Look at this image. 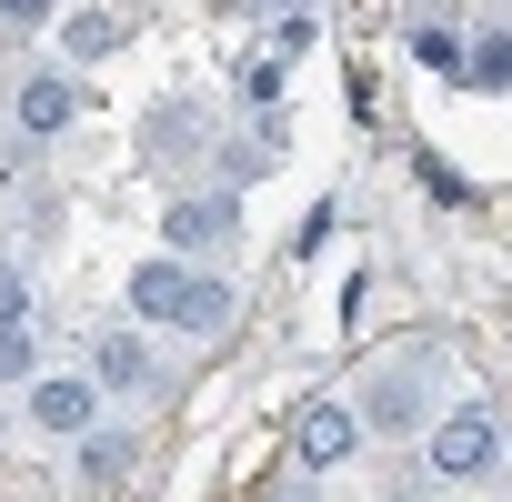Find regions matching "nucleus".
Returning <instances> with one entry per match:
<instances>
[{
    "label": "nucleus",
    "instance_id": "1",
    "mask_svg": "<svg viewBox=\"0 0 512 502\" xmlns=\"http://www.w3.org/2000/svg\"><path fill=\"white\" fill-rule=\"evenodd\" d=\"M131 312H141V322H161V332L221 342V332H231V282H211V272H191V262H181V251H161V262H141V272H131Z\"/></svg>",
    "mask_w": 512,
    "mask_h": 502
},
{
    "label": "nucleus",
    "instance_id": "2",
    "mask_svg": "<svg viewBox=\"0 0 512 502\" xmlns=\"http://www.w3.org/2000/svg\"><path fill=\"white\" fill-rule=\"evenodd\" d=\"M161 231H171V251H181V262H191V251L211 262V251H231V241H241V201H231V191H181Z\"/></svg>",
    "mask_w": 512,
    "mask_h": 502
},
{
    "label": "nucleus",
    "instance_id": "3",
    "mask_svg": "<svg viewBox=\"0 0 512 502\" xmlns=\"http://www.w3.org/2000/svg\"><path fill=\"white\" fill-rule=\"evenodd\" d=\"M101 402H111V392H101L91 372H41V382H31V432H61V442H81V432L101 422Z\"/></svg>",
    "mask_w": 512,
    "mask_h": 502
},
{
    "label": "nucleus",
    "instance_id": "4",
    "mask_svg": "<svg viewBox=\"0 0 512 502\" xmlns=\"http://www.w3.org/2000/svg\"><path fill=\"white\" fill-rule=\"evenodd\" d=\"M352 442H362V412H352V402H302V412H292V462H302V472L352 462Z\"/></svg>",
    "mask_w": 512,
    "mask_h": 502
},
{
    "label": "nucleus",
    "instance_id": "5",
    "mask_svg": "<svg viewBox=\"0 0 512 502\" xmlns=\"http://www.w3.org/2000/svg\"><path fill=\"white\" fill-rule=\"evenodd\" d=\"M492 452H502L492 412H452V422L432 432V472H442V482H482V472H492Z\"/></svg>",
    "mask_w": 512,
    "mask_h": 502
},
{
    "label": "nucleus",
    "instance_id": "6",
    "mask_svg": "<svg viewBox=\"0 0 512 502\" xmlns=\"http://www.w3.org/2000/svg\"><path fill=\"white\" fill-rule=\"evenodd\" d=\"M91 382H101V392H151V382H161V372H151V342H141V332H101V342H91Z\"/></svg>",
    "mask_w": 512,
    "mask_h": 502
},
{
    "label": "nucleus",
    "instance_id": "7",
    "mask_svg": "<svg viewBox=\"0 0 512 502\" xmlns=\"http://www.w3.org/2000/svg\"><path fill=\"white\" fill-rule=\"evenodd\" d=\"M71 111H81V91H71L61 71H31V81H21V131H31V141H51Z\"/></svg>",
    "mask_w": 512,
    "mask_h": 502
},
{
    "label": "nucleus",
    "instance_id": "8",
    "mask_svg": "<svg viewBox=\"0 0 512 502\" xmlns=\"http://www.w3.org/2000/svg\"><path fill=\"white\" fill-rule=\"evenodd\" d=\"M362 422H372V432H412V422H422V382H412V372H382L372 402H362Z\"/></svg>",
    "mask_w": 512,
    "mask_h": 502
},
{
    "label": "nucleus",
    "instance_id": "9",
    "mask_svg": "<svg viewBox=\"0 0 512 502\" xmlns=\"http://www.w3.org/2000/svg\"><path fill=\"white\" fill-rule=\"evenodd\" d=\"M71 462H81V482H121V472H131V432H101V422H91V432L71 442Z\"/></svg>",
    "mask_w": 512,
    "mask_h": 502
},
{
    "label": "nucleus",
    "instance_id": "10",
    "mask_svg": "<svg viewBox=\"0 0 512 502\" xmlns=\"http://www.w3.org/2000/svg\"><path fill=\"white\" fill-rule=\"evenodd\" d=\"M0 382H41V342H31V322H0Z\"/></svg>",
    "mask_w": 512,
    "mask_h": 502
},
{
    "label": "nucleus",
    "instance_id": "11",
    "mask_svg": "<svg viewBox=\"0 0 512 502\" xmlns=\"http://www.w3.org/2000/svg\"><path fill=\"white\" fill-rule=\"evenodd\" d=\"M412 61H422V71H442V81H462V31L422 21V31H412Z\"/></svg>",
    "mask_w": 512,
    "mask_h": 502
},
{
    "label": "nucleus",
    "instance_id": "12",
    "mask_svg": "<svg viewBox=\"0 0 512 502\" xmlns=\"http://www.w3.org/2000/svg\"><path fill=\"white\" fill-rule=\"evenodd\" d=\"M462 81L472 91H512V41H472L462 51Z\"/></svg>",
    "mask_w": 512,
    "mask_h": 502
},
{
    "label": "nucleus",
    "instance_id": "13",
    "mask_svg": "<svg viewBox=\"0 0 512 502\" xmlns=\"http://www.w3.org/2000/svg\"><path fill=\"white\" fill-rule=\"evenodd\" d=\"M111 41H121V31H111V11H81V21H71V61H101Z\"/></svg>",
    "mask_w": 512,
    "mask_h": 502
},
{
    "label": "nucleus",
    "instance_id": "14",
    "mask_svg": "<svg viewBox=\"0 0 512 502\" xmlns=\"http://www.w3.org/2000/svg\"><path fill=\"white\" fill-rule=\"evenodd\" d=\"M0 322H31V272L0 262Z\"/></svg>",
    "mask_w": 512,
    "mask_h": 502
},
{
    "label": "nucleus",
    "instance_id": "15",
    "mask_svg": "<svg viewBox=\"0 0 512 502\" xmlns=\"http://www.w3.org/2000/svg\"><path fill=\"white\" fill-rule=\"evenodd\" d=\"M292 51H312V11H282L272 21V61H292Z\"/></svg>",
    "mask_w": 512,
    "mask_h": 502
},
{
    "label": "nucleus",
    "instance_id": "16",
    "mask_svg": "<svg viewBox=\"0 0 512 502\" xmlns=\"http://www.w3.org/2000/svg\"><path fill=\"white\" fill-rule=\"evenodd\" d=\"M0 31H51V0H0Z\"/></svg>",
    "mask_w": 512,
    "mask_h": 502
},
{
    "label": "nucleus",
    "instance_id": "17",
    "mask_svg": "<svg viewBox=\"0 0 512 502\" xmlns=\"http://www.w3.org/2000/svg\"><path fill=\"white\" fill-rule=\"evenodd\" d=\"M241 91H251V101H262V111H272V101H282V61L262 51V61H251V81H241Z\"/></svg>",
    "mask_w": 512,
    "mask_h": 502
},
{
    "label": "nucleus",
    "instance_id": "18",
    "mask_svg": "<svg viewBox=\"0 0 512 502\" xmlns=\"http://www.w3.org/2000/svg\"><path fill=\"white\" fill-rule=\"evenodd\" d=\"M262 11H312V0H262Z\"/></svg>",
    "mask_w": 512,
    "mask_h": 502
}]
</instances>
